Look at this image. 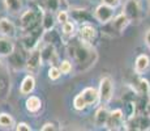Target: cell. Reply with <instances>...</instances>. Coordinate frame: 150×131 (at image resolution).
Segmentation results:
<instances>
[{
	"label": "cell",
	"mask_w": 150,
	"mask_h": 131,
	"mask_svg": "<svg viewBox=\"0 0 150 131\" xmlns=\"http://www.w3.org/2000/svg\"><path fill=\"white\" fill-rule=\"evenodd\" d=\"M62 26V37L65 39V43H68L69 41L73 38L74 36H77V28H76V21L73 19H69L68 21H65Z\"/></svg>",
	"instance_id": "16"
},
{
	"label": "cell",
	"mask_w": 150,
	"mask_h": 131,
	"mask_svg": "<svg viewBox=\"0 0 150 131\" xmlns=\"http://www.w3.org/2000/svg\"><path fill=\"white\" fill-rule=\"evenodd\" d=\"M149 13H150V0H149Z\"/></svg>",
	"instance_id": "37"
},
{
	"label": "cell",
	"mask_w": 150,
	"mask_h": 131,
	"mask_svg": "<svg viewBox=\"0 0 150 131\" xmlns=\"http://www.w3.org/2000/svg\"><path fill=\"white\" fill-rule=\"evenodd\" d=\"M0 36L8 37V38L17 37V26L8 17H0Z\"/></svg>",
	"instance_id": "13"
},
{
	"label": "cell",
	"mask_w": 150,
	"mask_h": 131,
	"mask_svg": "<svg viewBox=\"0 0 150 131\" xmlns=\"http://www.w3.org/2000/svg\"><path fill=\"white\" fill-rule=\"evenodd\" d=\"M150 67V58L146 54H140L134 60V72L137 75L145 74Z\"/></svg>",
	"instance_id": "20"
},
{
	"label": "cell",
	"mask_w": 150,
	"mask_h": 131,
	"mask_svg": "<svg viewBox=\"0 0 150 131\" xmlns=\"http://www.w3.org/2000/svg\"><path fill=\"white\" fill-rule=\"evenodd\" d=\"M145 43H146V46L150 49V29L146 31V34H145Z\"/></svg>",
	"instance_id": "35"
},
{
	"label": "cell",
	"mask_w": 150,
	"mask_h": 131,
	"mask_svg": "<svg viewBox=\"0 0 150 131\" xmlns=\"http://www.w3.org/2000/svg\"><path fill=\"white\" fill-rule=\"evenodd\" d=\"M43 107V101L41 97H38V96L35 94H29L26 101H25V109H26V112L29 114H38L39 112L42 110Z\"/></svg>",
	"instance_id": "15"
},
{
	"label": "cell",
	"mask_w": 150,
	"mask_h": 131,
	"mask_svg": "<svg viewBox=\"0 0 150 131\" xmlns=\"http://www.w3.org/2000/svg\"><path fill=\"white\" fill-rule=\"evenodd\" d=\"M56 126H57V125L54 123V122H46L45 125H42L41 130L42 131H55V130L59 129V127H56Z\"/></svg>",
	"instance_id": "33"
},
{
	"label": "cell",
	"mask_w": 150,
	"mask_h": 131,
	"mask_svg": "<svg viewBox=\"0 0 150 131\" xmlns=\"http://www.w3.org/2000/svg\"><path fill=\"white\" fill-rule=\"evenodd\" d=\"M108 115H110V110L107 109V105H102V106L98 107V110L96 112V115H94V123H96V126L105 127L106 123H107Z\"/></svg>",
	"instance_id": "22"
},
{
	"label": "cell",
	"mask_w": 150,
	"mask_h": 131,
	"mask_svg": "<svg viewBox=\"0 0 150 131\" xmlns=\"http://www.w3.org/2000/svg\"><path fill=\"white\" fill-rule=\"evenodd\" d=\"M81 93L89 106H93L97 102H99V92L94 87H86L85 89H82Z\"/></svg>",
	"instance_id": "21"
},
{
	"label": "cell",
	"mask_w": 150,
	"mask_h": 131,
	"mask_svg": "<svg viewBox=\"0 0 150 131\" xmlns=\"http://www.w3.org/2000/svg\"><path fill=\"white\" fill-rule=\"evenodd\" d=\"M100 1H102L103 4L110 5V7H112V8H116L117 5L120 4V0H100Z\"/></svg>",
	"instance_id": "34"
},
{
	"label": "cell",
	"mask_w": 150,
	"mask_h": 131,
	"mask_svg": "<svg viewBox=\"0 0 150 131\" xmlns=\"http://www.w3.org/2000/svg\"><path fill=\"white\" fill-rule=\"evenodd\" d=\"M5 11L11 14H20L22 12V1L21 0H3Z\"/></svg>",
	"instance_id": "24"
},
{
	"label": "cell",
	"mask_w": 150,
	"mask_h": 131,
	"mask_svg": "<svg viewBox=\"0 0 150 131\" xmlns=\"http://www.w3.org/2000/svg\"><path fill=\"white\" fill-rule=\"evenodd\" d=\"M129 24H131V20L124 13H120L115 16L110 22L103 25V31H105V34H108L111 37H117L125 30Z\"/></svg>",
	"instance_id": "3"
},
{
	"label": "cell",
	"mask_w": 150,
	"mask_h": 131,
	"mask_svg": "<svg viewBox=\"0 0 150 131\" xmlns=\"http://www.w3.org/2000/svg\"><path fill=\"white\" fill-rule=\"evenodd\" d=\"M97 37H98V30L90 21L81 22L79 25V28H77V38L82 41V42L93 45V42H96Z\"/></svg>",
	"instance_id": "6"
},
{
	"label": "cell",
	"mask_w": 150,
	"mask_h": 131,
	"mask_svg": "<svg viewBox=\"0 0 150 131\" xmlns=\"http://www.w3.org/2000/svg\"><path fill=\"white\" fill-rule=\"evenodd\" d=\"M28 55H29V50H26V49H25L22 45L16 46L14 51L7 58L8 67H9V68H12V69H14V71L24 69L25 66H26Z\"/></svg>",
	"instance_id": "4"
},
{
	"label": "cell",
	"mask_w": 150,
	"mask_h": 131,
	"mask_svg": "<svg viewBox=\"0 0 150 131\" xmlns=\"http://www.w3.org/2000/svg\"><path fill=\"white\" fill-rule=\"evenodd\" d=\"M34 89H35V77L33 74H28L20 84V93L22 96H29L33 93Z\"/></svg>",
	"instance_id": "17"
},
{
	"label": "cell",
	"mask_w": 150,
	"mask_h": 131,
	"mask_svg": "<svg viewBox=\"0 0 150 131\" xmlns=\"http://www.w3.org/2000/svg\"><path fill=\"white\" fill-rule=\"evenodd\" d=\"M42 17L43 8L42 7H30L22 11L18 14V26L21 31H30L42 28Z\"/></svg>",
	"instance_id": "2"
},
{
	"label": "cell",
	"mask_w": 150,
	"mask_h": 131,
	"mask_svg": "<svg viewBox=\"0 0 150 131\" xmlns=\"http://www.w3.org/2000/svg\"><path fill=\"white\" fill-rule=\"evenodd\" d=\"M67 51L69 59L76 66L77 72H85L96 64L98 59L97 50L93 45L85 43L79 38L69 41L67 45Z\"/></svg>",
	"instance_id": "1"
},
{
	"label": "cell",
	"mask_w": 150,
	"mask_h": 131,
	"mask_svg": "<svg viewBox=\"0 0 150 131\" xmlns=\"http://www.w3.org/2000/svg\"><path fill=\"white\" fill-rule=\"evenodd\" d=\"M99 102L102 105H107L112 100L114 96V81L111 76H103L99 80Z\"/></svg>",
	"instance_id": "7"
},
{
	"label": "cell",
	"mask_w": 150,
	"mask_h": 131,
	"mask_svg": "<svg viewBox=\"0 0 150 131\" xmlns=\"http://www.w3.org/2000/svg\"><path fill=\"white\" fill-rule=\"evenodd\" d=\"M43 45L41 47V43H39V49H41V55H42V60L43 63H50V64H54L55 59H56L57 54H56V49H55V45L51 42H46V41H42Z\"/></svg>",
	"instance_id": "14"
},
{
	"label": "cell",
	"mask_w": 150,
	"mask_h": 131,
	"mask_svg": "<svg viewBox=\"0 0 150 131\" xmlns=\"http://www.w3.org/2000/svg\"><path fill=\"white\" fill-rule=\"evenodd\" d=\"M59 68L63 75H69L73 71V62L71 59H64L59 63Z\"/></svg>",
	"instance_id": "29"
},
{
	"label": "cell",
	"mask_w": 150,
	"mask_h": 131,
	"mask_svg": "<svg viewBox=\"0 0 150 131\" xmlns=\"http://www.w3.org/2000/svg\"><path fill=\"white\" fill-rule=\"evenodd\" d=\"M43 8H45V9H48V11H52V12L56 13L59 9H63L62 0H45Z\"/></svg>",
	"instance_id": "28"
},
{
	"label": "cell",
	"mask_w": 150,
	"mask_h": 131,
	"mask_svg": "<svg viewBox=\"0 0 150 131\" xmlns=\"http://www.w3.org/2000/svg\"><path fill=\"white\" fill-rule=\"evenodd\" d=\"M62 71H60L59 66H55V64H51L50 68H48V79L51 81H57L60 77H62Z\"/></svg>",
	"instance_id": "30"
},
{
	"label": "cell",
	"mask_w": 150,
	"mask_h": 131,
	"mask_svg": "<svg viewBox=\"0 0 150 131\" xmlns=\"http://www.w3.org/2000/svg\"><path fill=\"white\" fill-rule=\"evenodd\" d=\"M69 14H71V17L76 22H86L89 21V13L86 9H72L71 12H69Z\"/></svg>",
	"instance_id": "26"
},
{
	"label": "cell",
	"mask_w": 150,
	"mask_h": 131,
	"mask_svg": "<svg viewBox=\"0 0 150 131\" xmlns=\"http://www.w3.org/2000/svg\"><path fill=\"white\" fill-rule=\"evenodd\" d=\"M11 87V80H9V74H8V64L0 60V100L5 98L9 92Z\"/></svg>",
	"instance_id": "12"
},
{
	"label": "cell",
	"mask_w": 150,
	"mask_h": 131,
	"mask_svg": "<svg viewBox=\"0 0 150 131\" xmlns=\"http://www.w3.org/2000/svg\"><path fill=\"white\" fill-rule=\"evenodd\" d=\"M71 19V14H69V12L67 9H59L56 12V21L57 24H64L65 21H68V20Z\"/></svg>",
	"instance_id": "31"
},
{
	"label": "cell",
	"mask_w": 150,
	"mask_h": 131,
	"mask_svg": "<svg viewBox=\"0 0 150 131\" xmlns=\"http://www.w3.org/2000/svg\"><path fill=\"white\" fill-rule=\"evenodd\" d=\"M14 130L16 131H31V126L26 122H18L14 126Z\"/></svg>",
	"instance_id": "32"
},
{
	"label": "cell",
	"mask_w": 150,
	"mask_h": 131,
	"mask_svg": "<svg viewBox=\"0 0 150 131\" xmlns=\"http://www.w3.org/2000/svg\"><path fill=\"white\" fill-rule=\"evenodd\" d=\"M14 126H16L14 119L9 113H5V112L0 113V127L1 129L9 130V129H14Z\"/></svg>",
	"instance_id": "25"
},
{
	"label": "cell",
	"mask_w": 150,
	"mask_h": 131,
	"mask_svg": "<svg viewBox=\"0 0 150 131\" xmlns=\"http://www.w3.org/2000/svg\"><path fill=\"white\" fill-rule=\"evenodd\" d=\"M123 13L131 20V22H138L142 19V9L138 0H127L124 3Z\"/></svg>",
	"instance_id": "8"
},
{
	"label": "cell",
	"mask_w": 150,
	"mask_h": 131,
	"mask_svg": "<svg viewBox=\"0 0 150 131\" xmlns=\"http://www.w3.org/2000/svg\"><path fill=\"white\" fill-rule=\"evenodd\" d=\"M56 13L52 11H48L43 8V17H42V28L45 31L54 30L55 25H56Z\"/></svg>",
	"instance_id": "19"
},
{
	"label": "cell",
	"mask_w": 150,
	"mask_h": 131,
	"mask_svg": "<svg viewBox=\"0 0 150 131\" xmlns=\"http://www.w3.org/2000/svg\"><path fill=\"white\" fill-rule=\"evenodd\" d=\"M115 8L110 7V5H106L103 4V3H100L99 5L94 9L93 12V17L97 20L99 24L105 25L107 24V22H110L112 19L115 17Z\"/></svg>",
	"instance_id": "10"
},
{
	"label": "cell",
	"mask_w": 150,
	"mask_h": 131,
	"mask_svg": "<svg viewBox=\"0 0 150 131\" xmlns=\"http://www.w3.org/2000/svg\"><path fill=\"white\" fill-rule=\"evenodd\" d=\"M125 125V117L122 109H115L110 112L107 123H106V129L107 130H117V129H124Z\"/></svg>",
	"instance_id": "11"
},
{
	"label": "cell",
	"mask_w": 150,
	"mask_h": 131,
	"mask_svg": "<svg viewBox=\"0 0 150 131\" xmlns=\"http://www.w3.org/2000/svg\"><path fill=\"white\" fill-rule=\"evenodd\" d=\"M125 130H150V117L146 113H136L131 115L124 125Z\"/></svg>",
	"instance_id": "5"
},
{
	"label": "cell",
	"mask_w": 150,
	"mask_h": 131,
	"mask_svg": "<svg viewBox=\"0 0 150 131\" xmlns=\"http://www.w3.org/2000/svg\"><path fill=\"white\" fill-rule=\"evenodd\" d=\"M16 49V43L13 38L0 36V58H8Z\"/></svg>",
	"instance_id": "18"
},
{
	"label": "cell",
	"mask_w": 150,
	"mask_h": 131,
	"mask_svg": "<svg viewBox=\"0 0 150 131\" xmlns=\"http://www.w3.org/2000/svg\"><path fill=\"white\" fill-rule=\"evenodd\" d=\"M88 106H89V105L86 104V101H85V98H83L82 93H79V94L74 96V98H73V107H74V110H77V112H83V110H85Z\"/></svg>",
	"instance_id": "27"
},
{
	"label": "cell",
	"mask_w": 150,
	"mask_h": 131,
	"mask_svg": "<svg viewBox=\"0 0 150 131\" xmlns=\"http://www.w3.org/2000/svg\"><path fill=\"white\" fill-rule=\"evenodd\" d=\"M133 92L138 96H148L150 92V84L146 79L138 77L133 83Z\"/></svg>",
	"instance_id": "23"
},
{
	"label": "cell",
	"mask_w": 150,
	"mask_h": 131,
	"mask_svg": "<svg viewBox=\"0 0 150 131\" xmlns=\"http://www.w3.org/2000/svg\"><path fill=\"white\" fill-rule=\"evenodd\" d=\"M145 113L150 117V100L146 102V109H145Z\"/></svg>",
	"instance_id": "36"
},
{
	"label": "cell",
	"mask_w": 150,
	"mask_h": 131,
	"mask_svg": "<svg viewBox=\"0 0 150 131\" xmlns=\"http://www.w3.org/2000/svg\"><path fill=\"white\" fill-rule=\"evenodd\" d=\"M42 63H43V60H42V55H41V49H39V46H37L35 49L29 51L25 69L28 71V74H37L39 71V68H41Z\"/></svg>",
	"instance_id": "9"
}]
</instances>
